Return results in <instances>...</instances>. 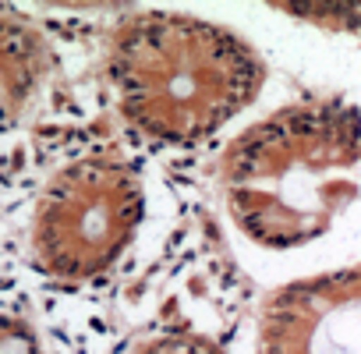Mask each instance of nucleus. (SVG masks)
Here are the masks:
<instances>
[{"mask_svg":"<svg viewBox=\"0 0 361 354\" xmlns=\"http://www.w3.org/2000/svg\"><path fill=\"white\" fill-rule=\"evenodd\" d=\"M216 209L234 252L283 287L347 269L361 245V103L308 96L248 121L216 163Z\"/></svg>","mask_w":361,"mask_h":354,"instance_id":"nucleus-1","label":"nucleus"},{"mask_svg":"<svg viewBox=\"0 0 361 354\" xmlns=\"http://www.w3.org/2000/svg\"><path fill=\"white\" fill-rule=\"evenodd\" d=\"M103 71L121 124L159 145L216 138L266 85V68L238 32L170 11H138L110 29Z\"/></svg>","mask_w":361,"mask_h":354,"instance_id":"nucleus-2","label":"nucleus"},{"mask_svg":"<svg viewBox=\"0 0 361 354\" xmlns=\"http://www.w3.org/2000/svg\"><path fill=\"white\" fill-rule=\"evenodd\" d=\"M145 177L117 145H92L57 163L32 195L22 227L29 266L61 287L110 276L145 227Z\"/></svg>","mask_w":361,"mask_h":354,"instance_id":"nucleus-3","label":"nucleus"},{"mask_svg":"<svg viewBox=\"0 0 361 354\" xmlns=\"http://www.w3.org/2000/svg\"><path fill=\"white\" fill-rule=\"evenodd\" d=\"M57 68L50 36L25 15L0 8V135H11L43 99Z\"/></svg>","mask_w":361,"mask_h":354,"instance_id":"nucleus-4","label":"nucleus"},{"mask_svg":"<svg viewBox=\"0 0 361 354\" xmlns=\"http://www.w3.org/2000/svg\"><path fill=\"white\" fill-rule=\"evenodd\" d=\"M121 354H227L209 333L188 326H163L152 333L135 336Z\"/></svg>","mask_w":361,"mask_h":354,"instance_id":"nucleus-5","label":"nucleus"},{"mask_svg":"<svg viewBox=\"0 0 361 354\" xmlns=\"http://www.w3.org/2000/svg\"><path fill=\"white\" fill-rule=\"evenodd\" d=\"M0 354H47L36 322L11 305H0Z\"/></svg>","mask_w":361,"mask_h":354,"instance_id":"nucleus-6","label":"nucleus"}]
</instances>
